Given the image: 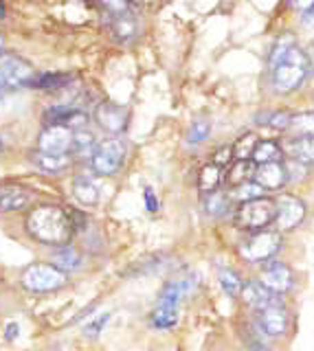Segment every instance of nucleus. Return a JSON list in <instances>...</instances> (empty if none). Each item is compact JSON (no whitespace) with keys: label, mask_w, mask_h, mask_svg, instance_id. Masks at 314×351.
I'll return each mask as SVG.
<instances>
[{"label":"nucleus","mask_w":314,"mask_h":351,"mask_svg":"<svg viewBox=\"0 0 314 351\" xmlns=\"http://www.w3.org/2000/svg\"><path fill=\"white\" fill-rule=\"evenodd\" d=\"M75 226L71 211L58 204H38L27 215V233L49 246H67L73 239Z\"/></svg>","instance_id":"f257e3e1"},{"label":"nucleus","mask_w":314,"mask_h":351,"mask_svg":"<svg viewBox=\"0 0 314 351\" xmlns=\"http://www.w3.org/2000/svg\"><path fill=\"white\" fill-rule=\"evenodd\" d=\"M270 69H273V86L281 95H288L303 84L310 71V62L299 47L288 40H279L270 53Z\"/></svg>","instance_id":"f03ea898"},{"label":"nucleus","mask_w":314,"mask_h":351,"mask_svg":"<svg viewBox=\"0 0 314 351\" xmlns=\"http://www.w3.org/2000/svg\"><path fill=\"white\" fill-rule=\"evenodd\" d=\"M275 215H277V206L273 197H255L251 202H244L237 206L235 211V224L242 230H266L270 224H275Z\"/></svg>","instance_id":"7ed1b4c3"},{"label":"nucleus","mask_w":314,"mask_h":351,"mask_svg":"<svg viewBox=\"0 0 314 351\" xmlns=\"http://www.w3.org/2000/svg\"><path fill=\"white\" fill-rule=\"evenodd\" d=\"M20 283H23L25 290L34 294H47L62 290L69 283V277L67 272H62L53 263H31L20 277Z\"/></svg>","instance_id":"20e7f679"},{"label":"nucleus","mask_w":314,"mask_h":351,"mask_svg":"<svg viewBox=\"0 0 314 351\" xmlns=\"http://www.w3.org/2000/svg\"><path fill=\"white\" fill-rule=\"evenodd\" d=\"M36 80V71L27 60L14 53L0 51V93H14L31 86Z\"/></svg>","instance_id":"39448f33"},{"label":"nucleus","mask_w":314,"mask_h":351,"mask_svg":"<svg viewBox=\"0 0 314 351\" xmlns=\"http://www.w3.org/2000/svg\"><path fill=\"white\" fill-rule=\"evenodd\" d=\"M281 244H284V237L279 230H257L240 244V257L246 261H270L281 250Z\"/></svg>","instance_id":"423d86ee"},{"label":"nucleus","mask_w":314,"mask_h":351,"mask_svg":"<svg viewBox=\"0 0 314 351\" xmlns=\"http://www.w3.org/2000/svg\"><path fill=\"white\" fill-rule=\"evenodd\" d=\"M125 143L121 138H106L95 147L90 156V167L97 176H114L123 167L125 160Z\"/></svg>","instance_id":"0eeeda50"},{"label":"nucleus","mask_w":314,"mask_h":351,"mask_svg":"<svg viewBox=\"0 0 314 351\" xmlns=\"http://www.w3.org/2000/svg\"><path fill=\"white\" fill-rule=\"evenodd\" d=\"M275 206H277L275 230H279V233H288V230L297 228L308 211L306 202H303L299 195H290V193L275 197Z\"/></svg>","instance_id":"6e6552de"},{"label":"nucleus","mask_w":314,"mask_h":351,"mask_svg":"<svg viewBox=\"0 0 314 351\" xmlns=\"http://www.w3.org/2000/svg\"><path fill=\"white\" fill-rule=\"evenodd\" d=\"M75 132L67 125H47L38 136V152L51 156H69L73 152Z\"/></svg>","instance_id":"1a4fd4ad"},{"label":"nucleus","mask_w":314,"mask_h":351,"mask_svg":"<svg viewBox=\"0 0 314 351\" xmlns=\"http://www.w3.org/2000/svg\"><path fill=\"white\" fill-rule=\"evenodd\" d=\"M259 283H262L266 290L281 296L292 290V285H295V274H292L290 266H286V263L270 259L264 263L262 272H259Z\"/></svg>","instance_id":"9d476101"},{"label":"nucleus","mask_w":314,"mask_h":351,"mask_svg":"<svg viewBox=\"0 0 314 351\" xmlns=\"http://www.w3.org/2000/svg\"><path fill=\"white\" fill-rule=\"evenodd\" d=\"M240 296L255 314L266 310V307H284V299H281L279 294L266 290L259 281H246Z\"/></svg>","instance_id":"9b49d317"},{"label":"nucleus","mask_w":314,"mask_h":351,"mask_svg":"<svg viewBox=\"0 0 314 351\" xmlns=\"http://www.w3.org/2000/svg\"><path fill=\"white\" fill-rule=\"evenodd\" d=\"M253 182L262 186L264 191H279L288 182V171L284 162H264L255 165Z\"/></svg>","instance_id":"f8f14e48"},{"label":"nucleus","mask_w":314,"mask_h":351,"mask_svg":"<svg viewBox=\"0 0 314 351\" xmlns=\"http://www.w3.org/2000/svg\"><path fill=\"white\" fill-rule=\"evenodd\" d=\"M95 119H97V123H99V128L112 136L121 134L128 128V110L117 104H101L97 108Z\"/></svg>","instance_id":"ddd939ff"},{"label":"nucleus","mask_w":314,"mask_h":351,"mask_svg":"<svg viewBox=\"0 0 314 351\" xmlns=\"http://www.w3.org/2000/svg\"><path fill=\"white\" fill-rule=\"evenodd\" d=\"M257 327L262 329L266 336H284L288 332V314L286 307H266V310L257 312Z\"/></svg>","instance_id":"4468645a"},{"label":"nucleus","mask_w":314,"mask_h":351,"mask_svg":"<svg viewBox=\"0 0 314 351\" xmlns=\"http://www.w3.org/2000/svg\"><path fill=\"white\" fill-rule=\"evenodd\" d=\"M31 197L34 195L23 184H0V213L23 211Z\"/></svg>","instance_id":"2eb2a0df"},{"label":"nucleus","mask_w":314,"mask_h":351,"mask_svg":"<svg viewBox=\"0 0 314 351\" xmlns=\"http://www.w3.org/2000/svg\"><path fill=\"white\" fill-rule=\"evenodd\" d=\"M290 156L303 167H314V136H295L288 145Z\"/></svg>","instance_id":"dca6fc26"},{"label":"nucleus","mask_w":314,"mask_h":351,"mask_svg":"<svg viewBox=\"0 0 314 351\" xmlns=\"http://www.w3.org/2000/svg\"><path fill=\"white\" fill-rule=\"evenodd\" d=\"M73 195L75 200L84 206H95L99 202V186L93 178H86V176H77L73 182Z\"/></svg>","instance_id":"f3484780"},{"label":"nucleus","mask_w":314,"mask_h":351,"mask_svg":"<svg viewBox=\"0 0 314 351\" xmlns=\"http://www.w3.org/2000/svg\"><path fill=\"white\" fill-rule=\"evenodd\" d=\"M178 323V307L167 303H156L149 314V325L154 329H171Z\"/></svg>","instance_id":"a211bd4d"},{"label":"nucleus","mask_w":314,"mask_h":351,"mask_svg":"<svg viewBox=\"0 0 314 351\" xmlns=\"http://www.w3.org/2000/svg\"><path fill=\"white\" fill-rule=\"evenodd\" d=\"M255 176V162L253 160H233L229 165V171H226V182L233 189V186H240L244 182H251Z\"/></svg>","instance_id":"6ab92c4d"},{"label":"nucleus","mask_w":314,"mask_h":351,"mask_svg":"<svg viewBox=\"0 0 314 351\" xmlns=\"http://www.w3.org/2000/svg\"><path fill=\"white\" fill-rule=\"evenodd\" d=\"M112 36L119 42L134 40V36H136V20H134V16L128 14V9L119 11V14L112 16Z\"/></svg>","instance_id":"aec40b11"},{"label":"nucleus","mask_w":314,"mask_h":351,"mask_svg":"<svg viewBox=\"0 0 314 351\" xmlns=\"http://www.w3.org/2000/svg\"><path fill=\"white\" fill-rule=\"evenodd\" d=\"M53 266L60 268L62 272H71V270H80L82 266V255L77 248L73 246H60V250L53 252Z\"/></svg>","instance_id":"412c9836"},{"label":"nucleus","mask_w":314,"mask_h":351,"mask_svg":"<svg viewBox=\"0 0 314 351\" xmlns=\"http://www.w3.org/2000/svg\"><path fill=\"white\" fill-rule=\"evenodd\" d=\"M222 180H224V171H222V167H218V165H213V162H207L198 173V186L202 193L218 191Z\"/></svg>","instance_id":"4be33fe9"},{"label":"nucleus","mask_w":314,"mask_h":351,"mask_svg":"<svg viewBox=\"0 0 314 351\" xmlns=\"http://www.w3.org/2000/svg\"><path fill=\"white\" fill-rule=\"evenodd\" d=\"M255 165H264V162H281L284 160V149L277 141H259L257 147L253 152V158Z\"/></svg>","instance_id":"5701e85b"},{"label":"nucleus","mask_w":314,"mask_h":351,"mask_svg":"<svg viewBox=\"0 0 314 351\" xmlns=\"http://www.w3.org/2000/svg\"><path fill=\"white\" fill-rule=\"evenodd\" d=\"M73 82V77L67 73H42L36 75V80L31 82V88H38V90H62Z\"/></svg>","instance_id":"b1692460"},{"label":"nucleus","mask_w":314,"mask_h":351,"mask_svg":"<svg viewBox=\"0 0 314 351\" xmlns=\"http://www.w3.org/2000/svg\"><path fill=\"white\" fill-rule=\"evenodd\" d=\"M34 165L45 173H62L64 169H69L71 156H51V154L38 152L34 156Z\"/></svg>","instance_id":"393cba45"},{"label":"nucleus","mask_w":314,"mask_h":351,"mask_svg":"<svg viewBox=\"0 0 314 351\" xmlns=\"http://www.w3.org/2000/svg\"><path fill=\"white\" fill-rule=\"evenodd\" d=\"M204 211H207L209 217H224L231 211L229 193H218V191L207 193V197H204Z\"/></svg>","instance_id":"a878e982"},{"label":"nucleus","mask_w":314,"mask_h":351,"mask_svg":"<svg viewBox=\"0 0 314 351\" xmlns=\"http://www.w3.org/2000/svg\"><path fill=\"white\" fill-rule=\"evenodd\" d=\"M257 134H253V132H246L244 136H240L235 141L233 145V160H251L253 158V152L257 147Z\"/></svg>","instance_id":"bb28decb"},{"label":"nucleus","mask_w":314,"mask_h":351,"mask_svg":"<svg viewBox=\"0 0 314 351\" xmlns=\"http://www.w3.org/2000/svg\"><path fill=\"white\" fill-rule=\"evenodd\" d=\"M262 195H264V189L259 184H255L253 180L251 182H244L240 186H233L231 193H229L231 202H240V204L251 202V200H255V197H262Z\"/></svg>","instance_id":"cd10ccee"},{"label":"nucleus","mask_w":314,"mask_h":351,"mask_svg":"<svg viewBox=\"0 0 314 351\" xmlns=\"http://www.w3.org/2000/svg\"><path fill=\"white\" fill-rule=\"evenodd\" d=\"M288 130L295 136H314V112L292 114V121H290Z\"/></svg>","instance_id":"c85d7f7f"},{"label":"nucleus","mask_w":314,"mask_h":351,"mask_svg":"<svg viewBox=\"0 0 314 351\" xmlns=\"http://www.w3.org/2000/svg\"><path fill=\"white\" fill-rule=\"evenodd\" d=\"M220 285L229 296H240V292L244 288V281L237 272L224 268V270H220Z\"/></svg>","instance_id":"c756f323"},{"label":"nucleus","mask_w":314,"mask_h":351,"mask_svg":"<svg viewBox=\"0 0 314 351\" xmlns=\"http://www.w3.org/2000/svg\"><path fill=\"white\" fill-rule=\"evenodd\" d=\"M257 121H262L264 125L275 128V130H288L290 121H292V114L286 112V110H275V112H268L264 117H259Z\"/></svg>","instance_id":"7c9ffc66"},{"label":"nucleus","mask_w":314,"mask_h":351,"mask_svg":"<svg viewBox=\"0 0 314 351\" xmlns=\"http://www.w3.org/2000/svg\"><path fill=\"white\" fill-rule=\"evenodd\" d=\"M95 136L90 134L88 130H77L75 132V136H73V152H77V154H90L93 156V152H95Z\"/></svg>","instance_id":"2f4dec72"},{"label":"nucleus","mask_w":314,"mask_h":351,"mask_svg":"<svg viewBox=\"0 0 314 351\" xmlns=\"http://www.w3.org/2000/svg\"><path fill=\"white\" fill-rule=\"evenodd\" d=\"M209 132H211L209 121H196V123H191V128L187 132V143L189 145H198V143L209 138Z\"/></svg>","instance_id":"473e14b6"},{"label":"nucleus","mask_w":314,"mask_h":351,"mask_svg":"<svg viewBox=\"0 0 314 351\" xmlns=\"http://www.w3.org/2000/svg\"><path fill=\"white\" fill-rule=\"evenodd\" d=\"M213 165H218V167H229V165L233 162V145H224V147H220L218 152L213 154V160H211Z\"/></svg>","instance_id":"72a5a7b5"},{"label":"nucleus","mask_w":314,"mask_h":351,"mask_svg":"<svg viewBox=\"0 0 314 351\" xmlns=\"http://www.w3.org/2000/svg\"><path fill=\"white\" fill-rule=\"evenodd\" d=\"M108 318H110V314H101L99 318H93V321L86 325V329H84V334L88 336V338H97L101 334V329L108 325Z\"/></svg>","instance_id":"f704fd0d"},{"label":"nucleus","mask_w":314,"mask_h":351,"mask_svg":"<svg viewBox=\"0 0 314 351\" xmlns=\"http://www.w3.org/2000/svg\"><path fill=\"white\" fill-rule=\"evenodd\" d=\"M143 195H145V206H147V211H149V213H156V211H158V202H156L154 191H152L149 186H147Z\"/></svg>","instance_id":"c9c22d12"},{"label":"nucleus","mask_w":314,"mask_h":351,"mask_svg":"<svg viewBox=\"0 0 314 351\" xmlns=\"http://www.w3.org/2000/svg\"><path fill=\"white\" fill-rule=\"evenodd\" d=\"M101 3L112 11V14H119V11L128 9V0H101Z\"/></svg>","instance_id":"e433bc0d"},{"label":"nucleus","mask_w":314,"mask_h":351,"mask_svg":"<svg viewBox=\"0 0 314 351\" xmlns=\"http://www.w3.org/2000/svg\"><path fill=\"white\" fill-rule=\"evenodd\" d=\"M290 7L297 11H308L310 7H314V0H290Z\"/></svg>","instance_id":"4c0bfd02"},{"label":"nucleus","mask_w":314,"mask_h":351,"mask_svg":"<svg viewBox=\"0 0 314 351\" xmlns=\"http://www.w3.org/2000/svg\"><path fill=\"white\" fill-rule=\"evenodd\" d=\"M18 334H20L18 323H9V325H7V329H5V338H7V340H14Z\"/></svg>","instance_id":"58836bf2"},{"label":"nucleus","mask_w":314,"mask_h":351,"mask_svg":"<svg viewBox=\"0 0 314 351\" xmlns=\"http://www.w3.org/2000/svg\"><path fill=\"white\" fill-rule=\"evenodd\" d=\"M303 25L314 29V7H310L308 11H303Z\"/></svg>","instance_id":"ea45409f"},{"label":"nucleus","mask_w":314,"mask_h":351,"mask_svg":"<svg viewBox=\"0 0 314 351\" xmlns=\"http://www.w3.org/2000/svg\"><path fill=\"white\" fill-rule=\"evenodd\" d=\"M3 18H5V3L0 0V20H3Z\"/></svg>","instance_id":"a19ab883"},{"label":"nucleus","mask_w":314,"mask_h":351,"mask_svg":"<svg viewBox=\"0 0 314 351\" xmlns=\"http://www.w3.org/2000/svg\"><path fill=\"white\" fill-rule=\"evenodd\" d=\"M0 152H3V138H0Z\"/></svg>","instance_id":"79ce46f5"},{"label":"nucleus","mask_w":314,"mask_h":351,"mask_svg":"<svg viewBox=\"0 0 314 351\" xmlns=\"http://www.w3.org/2000/svg\"><path fill=\"white\" fill-rule=\"evenodd\" d=\"M0 49H3V38H0Z\"/></svg>","instance_id":"37998d69"}]
</instances>
